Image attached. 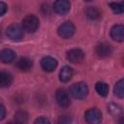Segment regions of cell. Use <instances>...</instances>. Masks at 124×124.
I'll list each match as a JSON object with an SVG mask.
<instances>
[{
  "mask_svg": "<svg viewBox=\"0 0 124 124\" xmlns=\"http://www.w3.org/2000/svg\"><path fill=\"white\" fill-rule=\"evenodd\" d=\"M75 26L72 22L66 21L62 23L58 28H57V33L58 35L63 38V39H69L75 34Z\"/></svg>",
  "mask_w": 124,
  "mask_h": 124,
  "instance_id": "5b68a950",
  "label": "cell"
},
{
  "mask_svg": "<svg viewBox=\"0 0 124 124\" xmlns=\"http://www.w3.org/2000/svg\"><path fill=\"white\" fill-rule=\"evenodd\" d=\"M41 67L46 72H52L57 67V60L51 56H46L41 60Z\"/></svg>",
  "mask_w": 124,
  "mask_h": 124,
  "instance_id": "ba28073f",
  "label": "cell"
},
{
  "mask_svg": "<svg viewBox=\"0 0 124 124\" xmlns=\"http://www.w3.org/2000/svg\"><path fill=\"white\" fill-rule=\"evenodd\" d=\"M85 14H86V16L92 20L98 19L101 16V12L97 7H88L85 11Z\"/></svg>",
  "mask_w": 124,
  "mask_h": 124,
  "instance_id": "ac0fdd59",
  "label": "cell"
},
{
  "mask_svg": "<svg viewBox=\"0 0 124 124\" xmlns=\"http://www.w3.org/2000/svg\"><path fill=\"white\" fill-rule=\"evenodd\" d=\"M113 92H114V95L120 99H122L124 97V80H123V78L119 79L115 83Z\"/></svg>",
  "mask_w": 124,
  "mask_h": 124,
  "instance_id": "d6986e66",
  "label": "cell"
},
{
  "mask_svg": "<svg viewBox=\"0 0 124 124\" xmlns=\"http://www.w3.org/2000/svg\"><path fill=\"white\" fill-rule=\"evenodd\" d=\"M73 77V69L70 66H64L59 72V79L62 82L69 81Z\"/></svg>",
  "mask_w": 124,
  "mask_h": 124,
  "instance_id": "5bb4252c",
  "label": "cell"
},
{
  "mask_svg": "<svg viewBox=\"0 0 124 124\" xmlns=\"http://www.w3.org/2000/svg\"><path fill=\"white\" fill-rule=\"evenodd\" d=\"M72 123V117L68 113H64L59 116L57 120V124H71Z\"/></svg>",
  "mask_w": 124,
  "mask_h": 124,
  "instance_id": "7402d4cb",
  "label": "cell"
},
{
  "mask_svg": "<svg viewBox=\"0 0 124 124\" xmlns=\"http://www.w3.org/2000/svg\"><path fill=\"white\" fill-rule=\"evenodd\" d=\"M108 109L110 112V114H112V115H118L122 111L121 107L116 105V104H109L108 107Z\"/></svg>",
  "mask_w": 124,
  "mask_h": 124,
  "instance_id": "44dd1931",
  "label": "cell"
},
{
  "mask_svg": "<svg viewBox=\"0 0 124 124\" xmlns=\"http://www.w3.org/2000/svg\"><path fill=\"white\" fill-rule=\"evenodd\" d=\"M29 115L25 110H17L15 113V121L18 124H26L28 122Z\"/></svg>",
  "mask_w": 124,
  "mask_h": 124,
  "instance_id": "e0dca14e",
  "label": "cell"
},
{
  "mask_svg": "<svg viewBox=\"0 0 124 124\" xmlns=\"http://www.w3.org/2000/svg\"><path fill=\"white\" fill-rule=\"evenodd\" d=\"M111 53H112V47L108 44L102 43V44H100L96 46V54L101 58L108 57Z\"/></svg>",
  "mask_w": 124,
  "mask_h": 124,
  "instance_id": "30bf717a",
  "label": "cell"
},
{
  "mask_svg": "<svg viewBox=\"0 0 124 124\" xmlns=\"http://www.w3.org/2000/svg\"><path fill=\"white\" fill-rule=\"evenodd\" d=\"M67 59L73 64H79L84 59V52L80 48H72L67 51Z\"/></svg>",
  "mask_w": 124,
  "mask_h": 124,
  "instance_id": "8992f818",
  "label": "cell"
},
{
  "mask_svg": "<svg viewBox=\"0 0 124 124\" xmlns=\"http://www.w3.org/2000/svg\"><path fill=\"white\" fill-rule=\"evenodd\" d=\"M119 124H123V117H121L119 119Z\"/></svg>",
  "mask_w": 124,
  "mask_h": 124,
  "instance_id": "4316f807",
  "label": "cell"
},
{
  "mask_svg": "<svg viewBox=\"0 0 124 124\" xmlns=\"http://www.w3.org/2000/svg\"><path fill=\"white\" fill-rule=\"evenodd\" d=\"M84 118L88 124H100L102 121L101 110L97 108H90L85 111Z\"/></svg>",
  "mask_w": 124,
  "mask_h": 124,
  "instance_id": "3957f363",
  "label": "cell"
},
{
  "mask_svg": "<svg viewBox=\"0 0 124 124\" xmlns=\"http://www.w3.org/2000/svg\"><path fill=\"white\" fill-rule=\"evenodd\" d=\"M55 99L57 104L62 108H67L70 105V99L68 94L63 89H58L55 94Z\"/></svg>",
  "mask_w": 124,
  "mask_h": 124,
  "instance_id": "8fae6325",
  "label": "cell"
},
{
  "mask_svg": "<svg viewBox=\"0 0 124 124\" xmlns=\"http://www.w3.org/2000/svg\"><path fill=\"white\" fill-rule=\"evenodd\" d=\"M16 58V52L11 48H4L0 50V61L2 63H11Z\"/></svg>",
  "mask_w": 124,
  "mask_h": 124,
  "instance_id": "7c38bea8",
  "label": "cell"
},
{
  "mask_svg": "<svg viewBox=\"0 0 124 124\" xmlns=\"http://www.w3.org/2000/svg\"><path fill=\"white\" fill-rule=\"evenodd\" d=\"M5 115H6V108L2 104H0V120L4 119Z\"/></svg>",
  "mask_w": 124,
  "mask_h": 124,
  "instance_id": "d4e9b609",
  "label": "cell"
},
{
  "mask_svg": "<svg viewBox=\"0 0 124 124\" xmlns=\"http://www.w3.org/2000/svg\"><path fill=\"white\" fill-rule=\"evenodd\" d=\"M6 35L12 41H19L23 36V30L21 26L14 23L8 26V28L6 29Z\"/></svg>",
  "mask_w": 124,
  "mask_h": 124,
  "instance_id": "277c9868",
  "label": "cell"
},
{
  "mask_svg": "<svg viewBox=\"0 0 124 124\" xmlns=\"http://www.w3.org/2000/svg\"><path fill=\"white\" fill-rule=\"evenodd\" d=\"M109 7L114 14H122L124 12V3L123 2H111L109 3Z\"/></svg>",
  "mask_w": 124,
  "mask_h": 124,
  "instance_id": "ffe728a7",
  "label": "cell"
},
{
  "mask_svg": "<svg viewBox=\"0 0 124 124\" xmlns=\"http://www.w3.org/2000/svg\"><path fill=\"white\" fill-rule=\"evenodd\" d=\"M39 27V18L35 15H27L21 22L22 30L27 33H34Z\"/></svg>",
  "mask_w": 124,
  "mask_h": 124,
  "instance_id": "6da1fadb",
  "label": "cell"
},
{
  "mask_svg": "<svg viewBox=\"0 0 124 124\" xmlns=\"http://www.w3.org/2000/svg\"><path fill=\"white\" fill-rule=\"evenodd\" d=\"M108 85L106 83V82H103V81H99L95 84V90L96 92L102 96V97H106L108 93Z\"/></svg>",
  "mask_w": 124,
  "mask_h": 124,
  "instance_id": "2e32d148",
  "label": "cell"
},
{
  "mask_svg": "<svg viewBox=\"0 0 124 124\" xmlns=\"http://www.w3.org/2000/svg\"><path fill=\"white\" fill-rule=\"evenodd\" d=\"M13 82V77L11 74L5 71H0V87H8Z\"/></svg>",
  "mask_w": 124,
  "mask_h": 124,
  "instance_id": "9a60e30c",
  "label": "cell"
},
{
  "mask_svg": "<svg viewBox=\"0 0 124 124\" xmlns=\"http://www.w3.org/2000/svg\"><path fill=\"white\" fill-rule=\"evenodd\" d=\"M71 3L68 0H57L53 4V10L58 15H65L70 11Z\"/></svg>",
  "mask_w": 124,
  "mask_h": 124,
  "instance_id": "52a82bcc",
  "label": "cell"
},
{
  "mask_svg": "<svg viewBox=\"0 0 124 124\" xmlns=\"http://www.w3.org/2000/svg\"><path fill=\"white\" fill-rule=\"evenodd\" d=\"M110 37L116 42H122L124 40V26L122 24H115L110 29Z\"/></svg>",
  "mask_w": 124,
  "mask_h": 124,
  "instance_id": "9c48e42d",
  "label": "cell"
},
{
  "mask_svg": "<svg viewBox=\"0 0 124 124\" xmlns=\"http://www.w3.org/2000/svg\"><path fill=\"white\" fill-rule=\"evenodd\" d=\"M70 93L75 99H84L88 94V87L85 82L79 81L74 83L70 88Z\"/></svg>",
  "mask_w": 124,
  "mask_h": 124,
  "instance_id": "7a4b0ae2",
  "label": "cell"
},
{
  "mask_svg": "<svg viewBox=\"0 0 124 124\" xmlns=\"http://www.w3.org/2000/svg\"><path fill=\"white\" fill-rule=\"evenodd\" d=\"M8 124H18V123H17V122H16V121L14 120V121H11V122H9Z\"/></svg>",
  "mask_w": 124,
  "mask_h": 124,
  "instance_id": "484cf974",
  "label": "cell"
},
{
  "mask_svg": "<svg viewBox=\"0 0 124 124\" xmlns=\"http://www.w3.org/2000/svg\"><path fill=\"white\" fill-rule=\"evenodd\" d=\"M34 124H50V121L48 118H46L45 116H40V117L36 118V120L34 121Z\"/></svg>",
  "mask_w": 124,
  "mask_h": 124,
  "instance_id": "603a6c76",
  "label": "cell"
},
{
  "mask_svg": "<svg viewBox=\"0 0 124 124\" xmlns=\"http://www.w3.org/2000/svg\"><path fill=\"white\" fill-rule=\"evenodd\" d=\"M16 65L21 72H29L33 67V61L27 57H21L16 61Z\"/></svg>",
  "mask_w": 124,
  "mask_h": 124,
  "instance_id": "4fadbf2b",
  "label": "cell"
},
{
  "mask_svg": "<svg viewBox=\"0 0 124 124\" xmlns=\"http://www.w3.org/2000/svg\"><path fill=\"white\" fill-rule=\"evenodd\" d=\"M8 10V6L5 2H0V16H4Z\"/></svg>",
  "mask_w": 124,
  "mask_h": 124,
  "instance_id": "cb8c5ba5",
  "label": "cell"
}]
</instances>
